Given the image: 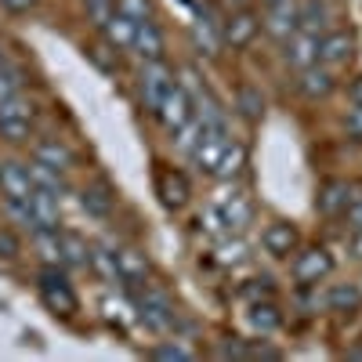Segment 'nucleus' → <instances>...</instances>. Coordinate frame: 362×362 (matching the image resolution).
<instances>
[{
	"label": "nucleus",
	"instance_id": "nucleus-1",
	"mask_svg": "<svg viewBox=\"0 0 362 362\" xmlns=\"http://www.w3.org/2000/svg\"><path fill=\"white\" fill-rule=\"evenodd\" d=\"M134 312L145 326H153L160 329V334H167V329H174L177 315H174V305H170V297L156 286H148V283H138V293H134Z\"/></svg>",
	"mask_w": 362,
	"mask_h": 362
},
{
	"label": "nucleus",
	"instance_id": "nucleus-2",
	"mask_svg": "<svg viewBox=\"0 0 362 362\" xmlns=\"http://www.w3.org/2000/svg\"><path fill=\"white\" fill-rule=\"evenodd\" d=\"M37 290H40L44 305H47L54 315H76L80 300H76V293H73V286H69V279H66L62 268H47V264H44L40 276H37Z\"/></svg>",
	"mask_w": 362,
	"mask_h": 362
},
{
	"label": "nucleus",
	"instance_id": "nucleus-3",
	"mask_svg": "<svg viewBox=\"0 0 362 362\" xmlns=\"http://www.w3.org/2000/svg\"><path fill=\"white\" fill-rule=\"evenodd\" d=\"M0 138L11 141V145H25L33 138V105L22 95L0 102Z\"/></svg>",
	"mask_w": 362,
	"mask_h": 362
},
{
	"label": "nucleus",
	"instance_id": "nucleus-4",
	"mask_svg": "<svg viewBox=\"0 0 362 362\" xmlns=\"http://www.w3.org/2000/svg\"><path fill=\"white\" fill-rule=\"evenodd\" d=\"M138 87H141V102H145V109H148V112H156L160 102L177 87V83H174V69L163 62V58H156V62H145V66H141V76H138Z\"/></svg>",
	"mask_w": 362,
	"mask_h": 362
},
{
	"label": "nucleus",
	"instance_id": "nucleus-5",
	"mask_svg": "<svg viewBox=\"0 0 362 362\" xmlns=\"http://www.w3.org/2000/svg\"><path fill=\"white\" fill-rule=\"evenodd\" d=\"M225 148H228V131H203V134H199V141L192 145L189 160H192V167H196V170L214 174V170H218V163H221V156H225Z\"/></svg>",
	"mask_w": 362,
	"mask_h": 362
},
{
	"label": "nucleus",
	"instance_id": "nucleus-6",
	"mask_svg": "<svg viewBox=\"0 0 362 362\" xmlns=\"http://www.w3.org/2000/svg\"><path fill=\"white\" fill-rule=\"evenodd\" d=\"M334 272V257L326 247H308L293 257V279L297 283H322Z\"/></svg>",
	"mask_w": 362,
	"mask_h": 362
},
{
	"label": "nucleus",
	"instance_id": "nucleus-7",
	"mask_svg": "<svg viewBox=\"0 0 362 362\" xmlns=\"http://www.w3.org/2000/svg\"><path fill=\"white\" fill-rule=\"evenodd\" d=\"M214 206L225 214V221H228L232 232H243V228L250 225V218H254L250 196H247L243 189H221V192L214 196Z\"/></svg>",
	"mask_w": 362,
	"mask_h": 362
},
{
	"label": "nucleus",
	"instance_id": "nucleus-8",
	"mask_svg": "<svg viewBox=\"0 0 362 362\" xmlns=\"http://www.w3.org/2000/svg\"><path fill=\"white\" fill-rule=\"evenodd\" d=\"M153 116H156L160 124H163V131H167V134H174L181 124H185V119H192V116H196V109H192V98H189V90H185V87H174L170 95L160 102V109H156Z\"/></svg>",
	"mask_w": 362,
	"mask_h": 362
},
{
	"label": "nucleus",
	"instance_id": "nucleus-9",
	"mask_svg": "<svg viewBox=\"0 0 362 362\" xmlns=\"http://www.w3.org/2000/svg\"><path fill=\"white\" fill-rule=\"evenodd\" d=\"M283 58H286V66H293L297 73L315 66L319 62V37L315 33H305V29H297V33H290L283 40Z\"/></svg>",
	"mask_w": 362,
	"mask_h": 362
},
{
	"label": "nucleus",
	"instance_id": "nucleus-10",
	"mask_svg": "<svg viewBox=\"0 0 362 362\" xmlns=\"http://www.w3.org/2000/svg\"><path fill=\"white\" fill-rule=\"evenodd\" d=\"M257 29H261V18L254 11H247V8H239L221 25V44H228V47H250L254 37H257Z\"/></svg>",
	"mask_w": 362,
	"mask_h": 362
},
{
	"label": "nucleus",
	"instance_id": "nucleus-11",
	"mask_svg": "<svg viewBox=\"0 0 362 362\" xmlns=\"http://www.w3.org/2000/svg\"><path fill=\"white\" fill-rule=\"evenodd\" d=\"M355 54V37L348 33V29H334V33H322L319 37V62L322 66H348Z\"/></svg>",
	"mask_w": 362,
	"mask_h": 362
},
{
	"label": "nucleus",
	"instance_id": "nucleus-12",
	"mask_svg": "<svg viewBox=\"0 0 362 362\" xmlns=\"http://www.w3.org/2000/svg\"><path fill=\"white\" fill-rule=\"evenodd\" d=\"M33 174L29 163H0V196L4 199H29L33 196Z\"/></svg>",
	"mask_w": 362,
	"mask_h": 362
},
{
	"label": "nucleus",
	"instance_id": "nucleus-13",
	"mask_svg": "<svg viewBox=\"0 0 362 362\" xmlns=\"http://www.w3.org/2000/svg\"><path fill=\"white\" fill-rule=\"evenodd\" d=\"M297 243H300V235L290 221H272L264 232H261V247L272 254V257H290L297 254Z\"/></svg>",
	"mask_w": 362,
	"mask_h": 362
},
{
	"label": "nucleus",
	"instance_id": "nucleus-14",
	"mask_svg": "<svg viewBox=\"0 0 362 362\" xmlns=\"http://www.w3.org/2000/svg\"><path fill=\"white\" fill-rule=\"evenodd\" d=\"M58 199L47 189H33V196H29V218H33V232L37 228H58V221H62V206H58Z\"/></svg>",
	"mask_w": 362,
	"mask_h": 362
},
{
	"label": "nucleus",
	"instance_id": "nucleus-15",
	"mask_svg": "<svg viewBox=\"0 0 362 362\" xmlns=\"http://www.w3.org/2000/svg\"><path fill=\"white\" fill-rule=\"evenodd\" d=\"M33 160L44 163V167H51V170H58V174H66V170L76 163L73 148H69L66 141H58V138H40V141H33Z\"/></svg>",
	"mask_w": 362,
	"mask_h": 362
},
{
	"label": "nucleus",
	"instance_id": "nucleus-16",
	"mask_svg": "<svg viewBox=\"0 0 362 362\" xmlns=\"http://www.w3.org/2000/svg\"><path fill=\"white\" fill-rule=\"evenodd\" d=\"M131 51L141 58V62H156V58H163V51H167V40H163L160 25H156L153 18H148V22H138Z\"/></svg>",
	"mask_w": 362,
	"mask_h": 362
},
{
	"label": "nucleus",
	"instance_id": "nucleus-17",
	"mask_svg": "<svg viewBox=\"0 0 362 362\" xmlns=\"http://www.w3.org/2000/svg\"><path fill=\"white\" fill-rule=\"evenodd\" d=\"M134 29H138V22H131L127 15H119V11H112L105 22H102V40H105V47H112V51H131V44H134Z\"/></svg>",
	"mask_w": 362,
	"mask_h": 362
},
{
	"label": "nucleus",
	"instance_id": "nucleus-18",
	"mask_svg": "<svg viewBox=\"0 0 362 362\" xmlns=\"http://www.w3.org/2000/svg\"><path fill=\"white\" fill-rule=\"evenodd\" d=\"M264 29H268V37H276V40H286L290 33H297V4H293V0H279V4H268Z\"/></svg>",
	"mask_w": 362,
	"mask_h": 362
},
{
	"label": "nucleus",
	"instance_id": "nucleus-19",
	"mask_svg": "<svg viewBox=\"0 0 362 362\" xmlns=\"http://www.w3.org/2000/svg\"><path fill=\"white\" fill-rule=\"evenodd\" d=\"M80 206L87 210L90 218H112V210H116V196L112 189L105 185V181H95V185H83L80 189Z\"/></svg>",
	"mask_w": 362,
	"mask_h": 362
},
{
	"label": "nucleus",
	"instance_id": "nucleus-20",
	"mask_svg": "<svg viewBox=\"0 0 362 362\" xmlns=\"http://www.w3.org/2000/svg\"><path fill=\"white\" fill-rule=\"evenodd\" d=\"M297 90L305 95L308 102H319L326 98L329 90H334V73H329V66H308V69H300V80H297Z\"/></svg>",
	"mask_w": 362,
	"mask_h": 362
},
{
	"label": "nucleus",
	"instance_id": "nucleus-21",
	"mask_svg": "<svg viewBox=\"0 0 362 362\" xmlns=\"http://www.w3.org/2000/svg\"><path fill=\"white\" fill-rule=\"evenodd\" d=\"M355 196H351V185L348 181H326V185L319 189V210L326 218H344V210H348V203H351Z\"/></svg>",
	"mask_w": 362,
	"mask_h": 362
},
{
	"label": "nucleus",
	"instance_id": "nucleus-22",
	"mask_svg": "<svg viewBox=\"0 0 362 362\" xmlns=\"http://www.w3.org/2000/svg\"><path fill=\"white\" fill-rule=\"evenodd\" d=\"M112 254H116V268H119V276H124L127 286H138V283L148 279V261H145L141 250H134V247H116Z\"/></svg>",
	"mask_w": 362,
	"mask_h": 362
},
{
	"label": "nucleus",
	"instance_id": "nucleus-23",
	"mask_svg": "<svg viewBox=\"0 0 362 362\" xmlns=\"http://www.w3.org/2000/svg\"><path fill=\"white\" fill-rule=\"evenodd\" d=\"M156 189H160V196H163V203H167L170 210H177V206L189 203V181H185V174H181V170H160Z\"/></svg>",
	"mask_w": 362,
	"mask_h": 362
},
{
	"label": "nucleus",
	"instance_id": "nucleus-24",
	"mask_svg": "<svg viewBox=\"0 0 362 362\" xmlns=\"http://www.w3.org/2000/svg\"><path fill=\"white\" fill-rule=\"evenodd\" d=\"M33 247H37V254H40V261H44L47 268H66L58 228H37V232H33Z\"/></svg>",
	"mask_w": 362,
	"mask_h": 362
},
{
	"label": "nucleus",
	"instance_id": "nucleus-25",
	"mask_svg": "<svg viewBox=\"0 0 362 362\" xmlns=\"http://www.w3.org/2000/svg\"><path fill=\"white\" fill-rule=\"evenodd\" d=\"M87 264L95 268V276L109 286H124V276H119V268H116V254L109 247H90V257Z\"/></svg>",
	"mask_w": 362,
	"mask_h": 362
},
{
	"label": "nucleus",
	"instance_id": "nucleus-26",
	"mask_svg": "<svg viewBox=\"0 0 362 362\" xmlns=\"http://www.w3.org/2000/svg\"><path fill=\"white\" fill-rule=\"evenodd\" d=\"M326 22H329V8L322 4V0H308V4L297 8V29H305V33L322 37L326 33Z\"/></svg>",
	"mask_w": 362,
	"mask_h": 362
},
{
	"label": "nucleus",
	"instance_id": "nucleus-27",
	"mask_svg": "<svg viewBox=\"0 0 362 362\" xmlns=\"http://www.w3.org/2000/svg\"><path fill=\"white\" fill-rule=\"evenodd\" d=\"M326 305L334 312H355L362 305V290L355 283H334L329 293H326Z\"/></svg>",
	"mask_w": 362,
	"mask_h": 362
},
{
	"label": "nucleus",
	"instance_id": "nucleus-28",
	"mask_svg": "<svg viewBox=\"0 0 362 362\" xmlns=\"http://www.w3.org/2000/svg\"><path fill=\"white\" fill-rule=\"evenodd\" d=\"M58 239H62V257H66V268H87V257H90V247L83 243L80 235L73 232H58Z\"/></svg>",
	"mask_w": 362,
	"mask_h": 362
},
{
	"label": "nucleus",
	"instance_id": "nucleus-29",
	"mask_svg": "<svg viewBox=\"0 0 362 362\" xmlns=\"http://www.w3.org/2000/svg\"><path fill=\"white\" fill-rule=\"evenodd\" d=\"M196 44L206 51V54H218V44H221V25L214 22V18H199L196 22Z\"/></svg>",
	"mask_w": 362,
	"mask_h": 362
},
{
	"label": "nucleus",
	"instance_id": "nucleus-30",
	"mask_svg": "<svg viewBox=\"0 0 362 362\" xmlns=\"http://www.w3.org/2000/svg\"><path fill=\"white\" fill-rule=\"evenodd\" d=\"M29 174H33V185H37V189H47V192H54V196L66 189V177L58 174V170H51V167H44V163H37V160L29 163Z\"/></svg>",
	"mask_w": 362,
	"mask_h": 362
},
{
	"label": "nucleus",
	"instance_id": "nucleus-31",
	"mask_svg": "<svg viewBox=\"0 0 362 362\" xmlns=\"http://www.w3.org/2000/svg\"><path fill=\"white\" fill-rule=\"evenodd\" d=\"M199 134H203V124H199V119L192 116V119H185V124H181L174 134H170V141H174V148H177V153H192V145L199 141Z\"/></svg>",
	"mask_w": 362,
	"mask_h": 362
},
{
	"label": "nucleus",
	"instance_id": "nucleus-32",
	"mask_svg": "<svg viewBox=\"0 0 362 362\" xmlns=\"http://www.w3.org/2000/svg\"><path fill=\"white\" fill-rule=\"evenodd\" d=\"M279 312H276V305H268V300H264V305H261V300H257V305L250 308V326L254 329H261V334H272V329H279Z\"/></svg>",
	"mask_w": 362,
	"mask_h": 362
},
{
	"label": "nucleus",
	"instance_id": "nucleus-33",
	"mask_svg": "<svg viewBox=\"0 0 362 362\" xmlns=\"http://www.w3.org/2000/svg\"><path fill=\"white\" fill-rule=\"evenodd\" d=\"M199 225H203V232L206 235H214V239H225V235H232V228H228V221H225V214L210 203L206 210H203V218H199Z\"/></svg>",
	"mask_w": 362,
	"mask_h": 362
},
{
	"label": "nucleus",
	"instance_id": "nucleus-34",
	"mask_svg": "<svg viewBox=\"0 0 362 362\" xmlns=\"http://www.w3.org/2000/svg\"><path fill=\"white\" fill-rule=\"evenodd\" d=\"M243 160H247V153H243V145H235V141H228V148H225V156H221V163H218V177H232V174H239L243 170Z\"/></svg>",
	"mask_w": 362,
	"mask_h": 362
},
{
	"label": "nucleus",
	"instance_id": "nucleus-35",
	"mask_svg": "<svg viewBox=\"0 0 362 362\" xmlns=\"http://www.w3.org/2000/svg\"><path fill=\"white\" fill-rule=\"evenodd\" d=\"M22 83H25V80H22L18 66H4V69H0V102L22 95Z\"/></svg>",
	"mask_w": 362,
	"mask_h": 362
},
{
	"label": "nucleus",
	"instance_id": "nucleus-36",
	"mask_svg": "<svg viewBox=\"0 0 362 362\" xmlns=\"http://www.w3.org/2000/svg\"><path fill=\"white\" fill-rule=\"evenodd\" d=\"M116 11L127 15L131 22H148L153 18V4H148V0H116Z\"/></svg>",
	"mask_w": 362,
	"mask_h": 362
},
{
	"label": "nucleus",
	"instance_id": "nucleus-37",
	"mask_svg": "<svg viewBox=\"0 0 362 362\" xmlns=\"http://www.w3.org/2000/svg\"><path fill=\"white\" fill-rule=\"evenodd\" d=\"M83 8H87V18L95 22V29H102V22L116 11V0H83Z\"/></svg>",
	"mask_w": 362,
	"mask_h": 362
},
{
	"label": "nucleus",
	"instance_id": "nucleus-38",
	"mask_svg": "<svg viewBox=\"0 0 362 362\" xmlns=\"http://www.w3.org/2000/svg\"><path fill=\"white\" fill-rule=\"evenodd\" d=\"M239 109H243L247 119H257V116H261L264 102H261V95H257L254 87H243V90H239Z\"/></svg>",
	"mask_w": 362,
	"mask_h": 362
},
{
	"label": "nucleus",
	"instance_id": "nucleus-39",
	"mask_svg": "<svg viewBox=\"0 0 362 362\" xmlns=\"http://www.w3.org/2000/svg\"><path fill=\"white\" fill-rule=\"evenodd\" d=\"M22 254V239L15 235V228H0V261H15Z\"/></svg>",
	"mask_w": 362,
	"mask_h": 362
},
{
	"label": "nucleus",
	"instance_id": "nucleus-40",
	"mask_svg": "<svg viewBox=\"0 0 362 362\" xmlns=\"http://www.w3.org/2000/svg\"><path fill=\"white\" fill-rule=\"evenodd\" d=\"M148 355H153V358H177V362H189L192 358V351L181 348V344H160V348H153Z\"/></svg>",
	"mask_w": 362,
	"mask_h": 362
},
{
	"label": "nucleus",
	"instance_id": "nucleus-41",
	"mask_svg": "<svg viewBox=\"0 0 362 362\" xmlns=\"http://www.w3.org/2000/svg\"><path fill=\"white\" fill-rule=\"evenodd\" d=\"M344 131H348V138L362 141V105H351V109H348V116H344Z\"/></svg>",
	"mask_w": 362,
	"mask_h": 362
},
{
	"label": "nucleus",
	"instance_id": "nucleus-42",
	"mask_svg": "<svg viewBox=\"0 0 362 362\" xmlns=\"http://www.w3.org/2000/svg\"><path fill=\"white\" fill-rule=\"evenodd\" d=\"M344 221H348L351 228H362V196H355V199L348 203V210H344Z\"/></svg>",
	"mask_w": 362,
	"mask_h": 362
},
{
	"label": "nucleus",
	"instance_id": "nucleus-43",
	"mask_svg": "<svg viewBox=\"0 0 362 362\" xmlns=\"http://www.w3.org/2000/svg\"><path fill=\"white\" fill-rule=\"evenodd\" d=\"M8 11H15V15H22V11H29V8H37V0H0Z\"/></svg>",
	"mask_w": 362,
	"mask_h": 362
},
{
	"label": "nucleus",
	"instance_id": "nucleus-44",
	"mask_svg": "<svg viewBox=\"0 0 362 362\" xmlns=\"http://www.w3.org/2000/svg\"><path fill=\"white\" fill-rule=\"evenodd\" d=\"M348 102H351V105H362V76H355V80L348 83Z\"/></svg>",
	"mask_w": 362,
	"mask_h": 362
},
{
	"label": "nucleus",
	"instance_id": "nucleus-45",
	"mask_svg": "<svg viewBox=\"0 0 362 362\" xmlns=\"http://www.w3.org/2000/svg\"><path fill=\"white\" fill-rule=\"evenodd\" d=\"M351 254L362 261V228H355V239H351Z\"/></svg>",
	"mask_w": 362,
	"mask_h": 362
},
{
	"label": "nucleus",
	"instance_id": "nucleus-46",
	"mask_svg": "<svg viewBox=\"0 0 362 362\" xmlns=\"http://www.w3.org/2000/svg\"><path fill=\"white\" fill-rule=\"evenodd\" d=\"M4 66H15V62H11V58H8L4 51H0V69H4Z\"/></svg>",
	"mask_w": 362,
	"mask_h": 362
},
{
	"label": "nucleus",
	"instance_id": "nucleus-47",
	"mask_svg": "<svg viewBox=\"0 0 362 362\" xmlns=\"http://www.w3.org/2000/svg\"><path fill=\"white\" fill-rule=\"evenodd\" d=\"M264 4H279V0H264Z\"/></svg>",
	"mask_w": 362,
	"mask_h": 362
},
{
	"label": "nucleus",
	"instance_id": "nucleus-48",
	"mask_svg": "<svg viewBox=\"0 0 362 362\" xmlns=\"http://www.w3.org/2000/svg\"><path fill=\"white\" fill-rule=\"evenodd\" d=\"M235 4H243V0H235Z\"/></svg>",
	"mask_w": 362,
	"mask_h": 362
}]
</instances>
